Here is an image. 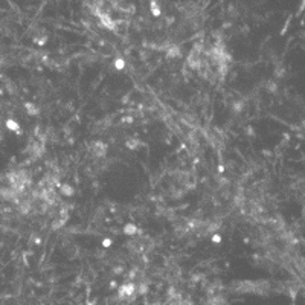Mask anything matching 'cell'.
I'll return each instance as SVG.
<instances>
[{
  "mask_svg": "<svg viewBox=\"0 0 305 305\" xmlns=\"http://www.w3.org/2000/svg\"><path fill=\"white\" fill-rule=\"evenodd\" d=\"M134 290H136V285H134L133 282H130V284H124L122 287H119V290H117V295H119V298H121V299H128V298L133 296Z\"/></svg>",
  "mask_w": 305,
  "mask_h": 305,
  "instance_id": "6da1fadb",
  "label": "cell"
},
{
  "mask_svg": "<svg viewBox=\"0 0 305 305\" xmlns=\"http://www.w3.org/2000/svg\"><path fill=\"white\" fill-rule=\"evenodd\" d=\"M92 153H93L95 156H104V153H105V145H104L102 142H99V140L93 142V143H92Z\"/></svg>",
  "mask_w": 305,
  "mask_h": 305,
  "instance_id": "7a4b0ae2",
  "label": "cell"
},
{
  "mask_svg": "<svg viewBox=\"0 0 305 305\" xmlns=\"http://www.w3.org/2000/svg\"><path fill=\"white\" fill-rule=\"evenodd\" d=\"M6 128L11 130V131H16L17 134H21V130H20V125L18 122H16L14 119H6Z\"/></svg>",
  "mask_w": 305,
  "mask_h": 305,
  "instance_id": "3957f363",
  "label": "cell"
},
{
  "mask_svg": "<svg viewBox=\"0 0 305 305\" xmlns=\"http://www.w3.org/2000/svg\"><path fill=\"white\" fill-rule=\"evenodd\" d=\"M166 57H169V58H172V57H180V49L177 47V46H169L168 49H166Z\"/></svg>",
  "mask_w": 305,
  "mask_h": 305,
  "instance_id": "277c9868",
  "label": "cell"
},
{
  "mask_svg": "<svg viewBox=\"0 0 305 305\" xmlns=\"http://www.w3.org/2000/svg\"><path fill=\"white\" fill-rule=\"evenodd\" d=\"M24 107H26V112H28V113H29L31 116H35V114H38V113H40L38 107H35V104L26 102V104H24Z\"/></svg>",
  "mask_w": 305,
  "mask_h": 305,
  "instance_id": "5b68a950",
  "label": "cell"
},
{
  "mask_svg": "<svg viewBox=\"0 0 305 305\" xmlns=\"http://www.w3.org/2000/svg\"><path fill=\"white\" fill-rule=\"evenodd\" d=\"M139 230H137V227L134 226V224H127V226H124V233L125 235H134Z\"/></svg>",
  "mask_w": 305,
  "mask_h": 305,
  "instance_id": "8992f818",
  "label": "cell"
},
{
  "mask_svg": "<svg viewBox=\"0 0 305 305\" xmlns=\"http://www.w3.org/2000/svg\"><path fill=\"white\" fill-rule=\"evenodd\" d=\"M73 188L69 186V185H61V194L63 195H73Z\"/></svg>",
  "mask_w": 305,
  "mask_h": 305,
  "instance_id": "52a82bcc",
  "label": "cell"
},
{
  "mask_svg": "<svg viewBox=\"0 0 305 305\" xmlns=\"http://www.w3.org/2000/svg\"><path fill=\"white\" fill-rule=\"evenodd\" d=\"M127 147H128L130 150H136V148L139 147V140H136V139H130V140L127 142Z\"/></svg>",
  "mask_w": 305,
  "mask_h": 305,
  "instance_id": "ba28073f",
  "label": "cell"
},
{
  "mask_svg": "<svg viewBox=\"0 0 305 305\" xmlns=\"http://www.w3.org/2000/svg\"><path fill=\"white\" fill-rule=\"evenodd\" d=\"M151 12H153V16H156V17L160 16V8L157 6L156 2H151Z\"/></svg>",
  "mask_w": 305,
  "mask_h": 305,
  "instance_id": "9c48e42d",
  "label": "cell"
},
{
  "mask_svg": "<svg viewBox=\"0 0 305 305\" xmlns=\"http://www.w3.org/2000/svg\"><path fill=\"white\" fill-rule=\"evenodd\" d=\"M114 67L119 69V70L124 69V67H125V61H124L122 58H116V60H114Z\"/></svg>",
  "mask_w": 305,
  "mask_h": 305,
  "instance_id": "30bf717a",
  "label": "cell"
},
{
  "mask_svg": "<svg viewBox=\"0 0 305 305\" xmlns=\"http://www.w3.org/2000/svg\"><path fill=\"white\" fill-rule=\"evenodd\" d=\"M102 246H104V247H109V246H112V240H109V238H105V240L102 241Z\"/></svg>",
  "mask_w": 305,
  "mask_h": 305,
  "instance_id": "8fae6325",
  "label": "cell"
},
{
  "mask_svg": "<svg viewBox=\"0 0 305 305\" xmlns=\"http://www.w3.org/2000/svg\"><path fill=\"white\" fill-rule=\"evenodd\" d=\"M212 241H214V243H220V241H221V236H220V235H214V236H212Z\"/></svg>",
  "mask_w": 305,
  "mask_h": 305,
  "instance_id": "7c38bea8",
  "label": "cell"
}]
</instances>
